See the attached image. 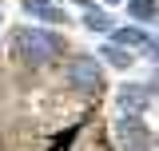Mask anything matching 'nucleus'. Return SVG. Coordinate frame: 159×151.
<instances>
[{"mask_svg":"<svg viewBox=\"0 0 159 151\" xmlns=\"http://www.w3.org/2000/svg\"><path fill=\"white\" fill-rule=\"evenodd\" d=\"M16 44H20V52L32 60V64H44V60H52L60 52V40L52 36V32H36V28H32V32H28V28L16 32Z\"/></svg>","mask_w":159,"mask_h":151,"instance_id":"obj_1","label":"nucleus"},{"mask_svg":"<svg viewBox=\"0 0 159 151\" xmlns=\"http://www.w3.org/2000/svg\"><path fill=\"white\" fill-rule=\"evenodd\" d=\"M68 84H72V88H84V92L99 88V64L92 56H76L68 64Z\"/></svg>","mask_w":159,"mask_h":151,"instance_id":"obj_2","label":"nucleus"},{"mask_svg":"<svg viewBox=\"0 0 159 151\" xmlns=\"http://www.w3.org/2000/svg\"><path fill=\"white\" fill-rule=\"evenodd\" d=\"M119 108L127 115H139L147 108V88H139V84H123L119 88Z\"/></svg>","mask_w":159,"mask_h":151,"instance_id":"obj_3","label":"nucleus"},{"mask_svg":"<svg viewBox=\"0 0 159 151\" xmlns=\"http://www.w3.org/2000/svg\"><path fill=\"white\" fill-rule=\"evenodd\" d=\"M119 139H123V147H131V151H139V147H143V139H147V135H143V127L135 123V115L119 123Z\"/></svg>","mask_w":159,"mask_h":151,"instance_id":"obj_4","label":"nucleus"},{"mask_svg":"<svg viewBox=\"0 0 159 151\" xmlns=\"http://www.w3.org/2000/svg\"><path fill=\"white\" fill-rule=\"evenodd\" d=\"M24 12H32V16H40V20H64V12H60L56 4H48V0H24Z\"/></svg>","mask_w":159,"mask_h":151,"instance_id":"obj_5","label":"nucleus"},{"mask_svg":"<svg viewBox=\"0 0 159 151\" xmlns=\"http://www.w3.org/2000/svg\"><path fill=\"white\" fill-rule=\"evenodd\" d=\"M127 12H131L135 20H151V16H155V0H131Z\"/></svg>","mask_w":159,"mask_h":151,"instance_id":"obj_6","label":"nucleus"},{"mask_svg":"<svg viewBox=\"0 0 159 151\" xmlns=\"http://www.w3.org/2000/svg\"><path fill=\"white\" fill-rule=\"evenodd\" d=\"M111 40L116 44H147V36L139 28H119V32H111Z\"/></svg>","mask_w":159,"mask_h":151,"instance_id":"obj_7","label":"nucleus"},{"mask_svg":"<svg viewBox=\"0 0 159 151\" xmlns=\"http://www.w3.org/2000/svg\"><path fill=\"white\" fill-rule=\"evenodd\" d=\"M88 28H111V20L103 16V12H92L88 16Z\"/></svg>","mask_w":159,"mask_h":151,"instance_id":"obj_8","label":"nucleus"},{"mask_svg":"<svg viewBox=\"0 0 159 151\" xmlns=\"http://www.w3.org/2000/svg\"><path fill=\"white\" fill-rule=\"evenodd\" d=\"M107 60H111V64H119V68H127V64H131V56H123L119 48H107Z\"/></svg>","mask_w":159,"mask_h":151,"instance_id":"obj_9","label":"nucleus"}]
</instances>
